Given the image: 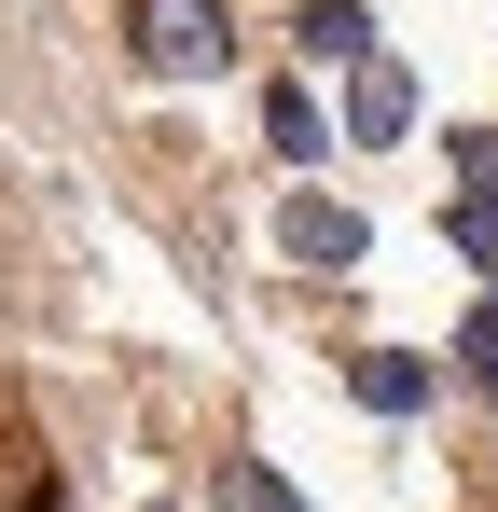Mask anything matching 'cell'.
<instances>
[{
	"mask_svg": "<svg viewBox=\"0 0 498 512\" xmlns=\"http://www.w3.org/2000/svg\"><path fill=\"white\" fill-rule=\"evenodd\" d=\"M125 42H139V70H166V84H194V70L236 56L222 0H125Z\"/></svg>",
	"mask_w": 498,
	"mask_h": 512,
	"instance_id": "cell-1",
	"label": "cell"
},
{
	"mask_svg": "<svg viewBox=\"0 0 498 512\" xmlns=\"http://www.w3.org/2000/svg\"><path fill=\"white\" fill-rule=\"evenodd\" d=\"M0 512H70V485H56V443L28 429V402L0 388Z\"/></svg>",
	"mask_w": 498,
	"mask_h": 512,
	"instance_id": "cell-2",
	"label": "cell"
},
{
	"mask_svg": "<svg viewBox=\"0 0 498 512\" xmlns=\"http://www.w3.org/2000/svg\"><path fill=\"white\" fill-rule=\"evenodd\" d=\"M402 125H415V70L402 56H360V70H346V139L374 153V139H402Z\"/></svg>",
	"mask_w": 498,
	"mask_h": 512,
	"instance_id": "cell-3",
	"label": "cell"
},
{
	"mask_svg": "<svg viewBox=\"0 0 498 512\" xmlns=\"http://www.w3.org/2000/svg\"><path fill=\"white\" fill-rule=\"evenodd\" d=\"M277 250H291V263H360L374 236H360V208H332V194H291V208H277Z\"/></svg>",
	"mask_w": 498,
	"mask_h": 512,
	"instance_id": "cell-4",
	"label": "cell"
},
{
	"mask_svg": "<svg viewBox=\"0 0 498 512\" xmlns=\"http://www.w3.org/2000/svg\"><path fill=\"white\" fill-rule=\"evenodd\" d=\"M291 42L332 56V70H360V56H374V14H360V0H305V14H291Z\"/></svg>",
	"mask_w": 498,
	"mask_h": 512,
	"instance_id": "cell-5",
	"label": "cell"
},
{
	"mask_svg": "<svg viewBox=\"0 0 498 512\" xmlns=\"http://www.w3.org/2000/svg\"><path fill=\"white\" fill-rule=\"evenodd\" d=\"M346 388H360L374 416H415V402H429V360H402V346H360V360H346Z\"/></svg>",
	"mask_w": 498,
	"mask_h": 512,
	"instance_id": "cell-6",
	"label": "cell"
},
{
	"mask_svg": "<svg viewBox=\"0 0 498 512\" xmlns=\"http://www.w3.org/2000/svg\"><path fill=\"white\" fill-rule=\"evenodd\" d=\"M263 139H277V167H319V153H332V125H319L305 84H263Z\"/></svg>",
	"mask_w": 498,
	"mask_h": 512,
	"instance_id": "cell-7",
	"label": "cell"
},
{
	"mask_svg": "<svg viewBox=\"0 0 498 512\" xmlns=\"http://www.w3.org/2000/svg\"><path fill=\"white\" fill-rule=\"evenodd\" d=\"M222 512H305V499H291L263 457H236V471H222Z\"/></svg>",
	"mask_w": 498,
	"mask_h": 512,
	"instance_id": "cell-8",
	"label": "cell"
},
{
	"mask_svg": "<svg viewBox=\"0 0 498 512\" xmlns=\"http://www.w3.org/2000/svg\"><path fill=\"white\" fill-rule=\"evenodd\" d=\"M457 194H498V125H457Z\"/></svg>",
	"mask_w": 498,
	"mask_h": 512,
	"instance_id": "cell-9",
	"label": "cell"
},
{
	"mask_svg": "<svg viewBox=\"0 0 498 512\" xmlns=\"http://www.w3.org/2000/svg\"><path fill=\"white\" fill-rule=\"evenodd\" d=\"M457 360H471V388H485V402H498V305H485V319H471V333H457Z\"/></svg>",
	"mask_w": 498,
	"mask_h": 512,
	"instance_id": "cell-10",
	"label": "cell"
}]
</instances>
